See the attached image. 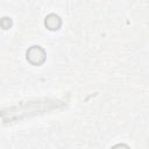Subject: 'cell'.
Returning <instances> with one entry per match:
<instances>
[{
	"mask_svg": "<svg viewBox=\"0 0 149 149\" xmlns=\"http://www.w3.org/2000/svg\"><path fill=\"white\" fill-rule=\"evenodd\" d=\"M112 149H129V147L126 146V144H116V146H114Z\"/></svg>",
	"mask_w": 149,
	"mask_h": 149,
	"instance_id": "obj_3",
	"label": "cell"
},
{
	"mask_svg": "<svg viewBox=\"0 0 149 149\" xmlns=\"http://www.w3.org/2000/svg\"><path fill=\"white\" fill-rule=\"evenodd\" d=\"M27 59L34 65H40L45 59V52L41 47L33 45L27 51Z\"/></svg>",
	"mask_w": 149,
	"mask_h": 149,
	"instance_id": "obj_1",
	"label": "cell"
},
{
	"mask_svg": "<svg viewBox=\"0 0 149 149\" xmlns=\"http://www.w3.org/2000/svg\"><path fill=\"white\" fill-rule=\"evenodd\" d=\"M45 26L50 29V30H56L59 28L61 26V19L58 15L56 14H49L47 17H45Z\"/></svg>",
	"mask_w": 149,
	"mask_h": 149,
	"instance_id": "obj_2",
	"label": "cell"
}]
</instances>
